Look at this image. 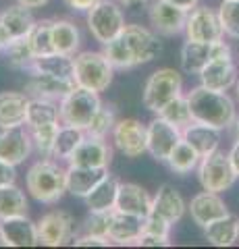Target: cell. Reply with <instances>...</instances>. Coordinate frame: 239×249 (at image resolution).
Instances as JSON below:
<instances>
[{
  "instance_id": "5b68a950",
  "label": "cell",
  "mask_w": 239,
  "mask_h": 249,
  "mask_svg": "<svg viewBox=\"0 0 239 249\" xmlns=\"http://www.w3.org/2000/svg\"><path fill=\"white\" fill-rule=\"evenodd\" d=\"M183 93V77L175 69H158L144 85V106L150 112L158 114L163 108Z\"/></svg>"
},
{
  "instance_id": "2e32d148",
  "label": "cell",
  "mask_w": 239,
  "mask_h": 249,
  "mask_svg": "<svg viewBox=\"0 0 239 249\" xmlns=\"http://www.w3.org/2000/svg\"><path fill=\"white\" fill-rule=\"evenodd\" d=\"M0 243L9 247H34L40 245L37 224L25 216H13L0 220Z\"/></svg>"
},
{
  "instance_id": "8d00e7d4",
  "label": "cell",
  "mask_w": 239,
  "mask_h": 249,
  "mask_svg": "<svg viewBox=\"0 0 239 249\" xmlns=\"http://www.w3.org/2000/svg\"><path fill=\"white\" fill-rule=\"evenodd\" d=\"M86 139V131L77 129V127H69V124H60L58 133H56V142H55V150H52V158H63L67 160L71 156L77 145Z\"/></svg>"
},
{
  "instance_id": "7a4b0ae2",
  "label": "cell",
  "mask_w": 239,
  "mask_h": 249,
  "mask_svg": "<svg viewBox=\"0 0 239 249\" xmlns=\"http://www.w3.org/2000/svg\"><path fill=\"white\" fill-rule=\"evenodd\" d=\"M25 187L40 204H56L67 193V168L50 158H42L29 166L25 175Z\"/></svg>"
},
{
  "instance_id": "b9f144b4",
  "label": "cell",
  "mask_w": 239,
  "mask_h": 249,
  "mask_svg": "<svg viewBox=\"0 0 239 249\" xmlns=\"http://www.w3.org/2000/svg\"><path fill=\"white\" fill-rule=\"evenodd\" d=\"M219 19L222 31L233 40H239V0H222L219 6Z\"/></svg>"
},
{
  "instance_id": "bcb514c9",
  "label": "cell",
  "mask_w": 239,
  "mask_h": 249,
  "mask_svg": "<svg viewBox=\"0 0 239 249\" xmlns=\"http://www.w3.org/2000/svg\"><path fill=\"white\" fill-rule=\"evenodd\" d=\"M15 181H17V170H15V166L4 160H0V187L13 185Z\"/></svg>"
},
{
  "instance_id": "f5cc1de1",
  "label": "cell",
  "mask_w": 239,
  "mask_h": 249,
  "mask_svg": "<svg viewBox=\"0 0 239 249\" xmlns=\"http://www.w3.org/2000/svg\"><path fill=\"white\" fill-rule=\"evenodd\" d=\"M17 2L23 4V6H27V9H40V6L48 4L50 0H17Z\"/></svg>"
},
{
  "instance_id": "f6af8a7d",
  "label": "cell",
  "mask_w": 239,
  "mask_h": 249,
  "mask_svg": "<svg viewBox=\"0 0 239 249\" xmlns=\"http://www.w3.org/2000/svg\"><path fill=\"white\" fill-rule=\"evenodd\" d=\"M112 241L109 237H96V235H79L75 237L73 245L77 247H109Z\"/></svg>"
},
{
  "instance_id": "6da1fadb",
  "label": "cell",
  "mask_w": 239,
  "mask_h": 249,
  "mask_svg": "<svg viewBox=\"0 0 239 249\" xmlns=\"http://www.w3.org/2000/svg\"><path fill=\"white\" fill-rule=\"evenodd\" d=\"M189 110L196 123L208 124L214 129H229L235 121V102L227 96V91H214L204 85H198L187 93Z\"/></svg>"
},
{
  "instance_id": "d6986e66",
  "label": "cell",
  "mask_w": 239,
  "mask_h": 249,
  "mask_svg": "<svg viewBox=\"0 0 239 249\" xmlns=\"http://www.w3.org/2000/svg\"><path fill=\"white\" fill-rule=\"evenodd\" d=\"M187 210L191 214V220H194L198 227H202V229L208 227L210 222L219 220V218L231 216L229 210H227V204L221 199L219 193L206 191V189L202 193H198V196L191 197Z\"/></svg>"
},
{
  "instance_id": "e0dca14e",
  "label": "cell",
  "mask_w": 239,
  "mask_h": 249,
  "mask_svg": "<svg viewBox=\"0 0 239 249\" xmlns=\"http://www.w3.org/2000/svg\"><path fill=\"white\" fill-rule=\"evenodd\" d=\"M75 88H77L75 79H65V77L44 75V73H29V79L25 83V93L29 98H44L60 102Z\"/></svg>"
},
{
  "instance_id": "9c48e42d",
  "label": "cell",
  "mask_w": 239,
  "mask_h": 249,
  "mask_svg": "<svg viewBox=\"0 0 239 249\" xmlns=\"http://www.w3.org/2000/svg\"><path fill=\"white\" fill-rule=\"evenodd\" d=\"M222 31L219 11L210 6H194L187 11V21H185V37L191 42H217L222 40Z\"/></svg>"
},
{
  "instance_id": "7bdbcfd3",
  "label": "cell",
  "mask_w": 239,
  "mask_h": 249,
  "mask_svg": "<svg viewBox=\"0 0 239 249\" xmlns=\"http://www.w3.org/2000/svg\"><path fill=\"white\" fill-rule=\"evenodd\" d=\"M109 227H110V212H90V216L81 224V235L109 237Z\"/></svg>"
},
{
  "instance_id": "7402d4cb",
  "label": "cell",
  "mask_w": 239,
  "mask_h": 249,
  "mask_svg": "<svg viewBox=\"0 0 239 249\" xmlns=\"http://www.w3.org/2000/svg\"><path fill=\"white\" fill-rule=\"evenodd\" d=\"M144 231V218L125 214L119 210L110 212V227H109V237L112 243L119 245H137Z\"/></svg>"
},
{
  "instance_id": "4316f807",
  "label": "cell",
  "mask_w": 239,
  "mask_h": 249,
  "mask_svg": "<svg viewBox=\"0 0 239 249\" xmlns=\"http://www.w3.org/2000/svg\"><path fill=\"white\" fill-rule=\"evenodd\" d=\"M183 139L204 158V156H208V154H212V152L219 150L221 131L194 121L191 124H187V127L183 129Z\"/></svg>"
},
{
  "instance_id": "6f0895ef",
  "label": "cell",
  "mask_w": 239,
  "mask_h": 249,
  "mask_svg": "<svg viewBox=\"0 0 239 249\" xmlns=\"http://www.w3.org/2000/svg\"><path fill=\"white\" fill-rule=\"evenodd\" d=\"M237 231H239V220H237Z\"/></svg>"
},
{
  "instance_id": "277c9868",
  "label": "cell",
  "mask_w": 239,
  "mask_h": 249,
  "mask_svg": "<svg viewBox=\"0 0 239 249\" xmlns=\"http://www.w3.org/2000/svg\"><path fill=\"white\" fill-rule=\"evenodd\" d=\"M100 106H102V102H100L96 91L77 85L75 89H71L58 102L60 124H69V127H77L86 131Z\"/></svg>"
},
{
  "instance_id": "9f6ffc18",
  "label": "cell",
  "mask_w": 239,
  "mask_h": 249,
  "mask_svg": "<svg viewBox=\"0 0 239 249\" xmlns=\"http://www.w3.org/2000/svg\"><path fill=\"white\" fill-rule=\"evenodd\" d=\"M235 93H237V100H239V77H237V83H235Z\"/></svg>"
},
{
  "instance_id": "e575fe53",
  "label": "cell",
  "mask_w": 239,
  "mask_h": 249,
  "mask_svg": "<svg viewBox=\"0 0 239 249\" xmlns=\"http://www.w3.org/2000/svg\"><path fill=\"white\" fill-rule=\"evenodd\" d=\"M2 52H4V58H6V62H9V67L17 69V71H27L29 65H32L34 58H36L27 36L11 40L9 46H6Z\"/></svg>"
},
{
  "instance_id": "d590c367",
  "label": "cell",
  "mask_w": 239,
  "mask_h": 249,
  "mask_svg": "<svg viewBox=\"0 0 239 249\" xmlns=\"http://www.w3.org/2000/svg\"><path fill=\"white\" fill-rule=\"evenodd\" d=\"M102 52H104V56L109 58V62L112 65L114 71H131V69H135L133 56H131V50H129L123 34H119L109 44H104Z\"/></svg>"
},
{
  "instance_id": "ba28073f",
  "label": "cell",
  "mask_w": 239,
  "mask_h": 249,
  "mask_svg": "<svg viewBox=\"0 0 239 249\" xmlns=\"http://www.w3.org/2000/svg\"><path fill=\"white\" fill-rule=\"evenodd\" d=\"M217 58H233L231 46L222 40L217 42H191L187 40L181 46V69L189 75H200V71L210 60Z\"/></svg>"
},
{
  "instance_id": "f35d334b",
  "label": "cell",
  "mask_w": 239,
  "mask_h": 249,
  "mask_svg": "<svg viewBox=\"0 0 239 249\" xmlns=\"http://www.w3.org/2000/svg\"><path fill=\"white\" fill-rule=\"evenodd\" d=\"M50 27H52V19H42L36 21L34 29L27 34L29 44L36 56H46V54H55L52 48V37H50Z\"/></svg>"
},
{
  "instance_id": "8fae6325",
  "label": "cell",
  "mask_w": 239,
  "mask_h": 249,
  "mask_svg": "<svg viewBox=\"0 0 239 249\" xmlns=\"http://www.w3.org/2000/svg\"><path fill=\"white\" fill-rule=\"evenodd\" d=\"M36 224L40 245L58 247L75 237V218L67 210H52V212L44 214Z\"/></svg>"
},
{
  "instance_id": "c3c4849f",
  "label": "cell",
  "mask_w": 239,
  "mask_h": 249,
  "mask_svg": "<svg viewBox=\"0 0 239 249\" xmlns=\"http://www.w3.org/2000/svg\"><path fill=\"white\" fill-rule=\"evenodd\" d=\"M137 245H142V247H166V245H171V241L158 239V237H140Z\"/></svg>"
},
{
  "instance_id": "cb8c5ba5",
  "label": "cell",
  "mask_w": 239,
  "mask_h": 249,
  "mask_svg": "<svg viewBox=\"0 0 239 249\" xmlns=\"http://www.w3.org/2000/svg\"><path fill=\"white\" fill-rule=\"evenodd\" d=\"M185 210H187V204H185L183 196L168 183L160 187L156 191V196L152 197V214L165 218L171 224L181 220Z\"/></svg>"
},
{
  "instance_id": "d4e9b609",
  "label": "cell",
  "mask_w": 239,
  "mask_h": 249,
  "mask_svg": "<svg viewBox=\"0 0 239 249\" xmlns=\"http://www.w3.org/2000/svg\"><path fill=\"white\" fill-rule=\"evenodd\" d=\"M109 168H90V166H69L67 168V191L75 197L86 199L94 187L109 177Z\"/></svg>"
},
{
  "instance_id": "d6a6232c",
  "label": "cell",
  "mask_w": 239,
  "mask_h": 249,
  "mask_svg": "<svg viewBox=\"0 0 239 249\" xmlns=\"http://www.w3.org/2000/svg\"><path fill=\"white\" fill-rule=\"evenodd\" d=\"M29 210L27 197L17 185H4L0 187V220L13 216H25Z\"/></svg>"
},
{
  "instance_id": "52a82bcc",
  "label": "cell",
  "mask_w": 239,
  "mask_h": 249,
  "mask_svg": "<svg viewBox=\"0 0 239 249\" xmlns=\"http://www.w3.org/2000/svg\"><path fill=\"white\" fill-rule=\"evenodd\" d=\"M198 178H200V185L206 191L221 193V191L231 189L233 183L237 181V175L229 160V154L217 150V152L204 156L198 164Z\"/></svg>"
},
{
  "instance_id": "5bb4252c",
  "label": "cell",
  "mask_w": 239,
  "mask_h": 249,
  "mask_svg": "<svg viewBox=\"0 0 239 249\" xmlns=\"http://www.w3.org/2000/svg\"><path fill=\"white\" fill-rule=\"evenodd\" d=\"M148 19L152 29L158 36L173 37L185 31V21H187V11L179 9L166 0H154L148 11Z\"/></svg>"
},
{
  "instance_id": "603a6c76",
  "label": "cell",
  "mask_w": 239,
  "mask_h": 249,
  "mask_svg": "<svg viewBox=\"0 0 239 249\" xmlns=\"http://www.w3.org/2000/svg\"><path fill=\"white\" fill-rule=\"evenodd\" d=\"M114 210L146 218L152 212V196L137 183H121Z\"/></svg>"
},
{
  "instance_id": "30bf717a",
  "label": "cell",
  "mask_w": 239,
  "mask_h": 249,
  "mask_svg": "<svg viewBox=\"0 0 239 249\" xmlns=\"http://www.w3.org/2000/svg\"><path fill=\"white\" fill-rule=\"evenodd\" d=\"M114 147L127 158H140L148 152V124L137 119H123L117 121L112 129Z\"/></svg>"
},
{
  "instance_id": "ee69618b",
  "label": "cell",
  "mask_w": 239,
  "mask_h": 249,
  "mask_svg": "<svg viewBox=\"0 0 239 249\" xmlns=\"http://www.w3.org/2000/svg\"><path fill=\"white\" fill-rule=\"evenodd\" d=\"M171 229L173 224L160 218L156 214H148L144 218V231H142V237H158V239H168L171 237Z\"/></svg>"
},
{
  "instance_id": "681fc988",
  "label": "cell",
  "mask_w": 239,
  "mask_h": 249,
  "mask_svg": "<svg viewBox=\"0 0 239 249\" xmlns=\"http://www.w3.org/2000/svg\"><path fill=\"white\" fill-rule=\"evenodd\" d=\"M229 160H231V164H233V170H235V175H237V178H239V142H235L233 147H231Z\"/></svg>"
},
{
  "instance_id": "11a10c76",
  "label": "cell",
  "mask_w": 239,
  "mask_h": 249,
  "mask_svg": "<svg viewBox=\"0 0 239 249\" xmlns=\"http://www.w3.org/2000/svg\"><path fill=\"white\" fill-rule=\"evenodd\" d=\"M231 135H233L235 142H239V116H235L233 124H231Z\"/></svg>"
},
{
  "instance_id": "484cf974",
  "label": "cell",
  "mask_w": 239,
  "mask_h": 249,
  "mask_svg": "<svg viewBox=\"0 0 239 249\" xmlns=\"http://www.w3.org/2000/svg\"><path fill=\"white\" fill-rule=\"evenodd\" d=\"M50 37H52V48L58 54L75 56V52L79 50V44H81L79 27L69 19H52Z\"/></svg>"
},
{
  "instance_id": "f907efd6",
  "label": "cell",
  "mask_w": 239,
  "mask_h": 249,
  "mask_svg": "<svg viewBox=\"0 0 239 249\" xmlns=\"http://www.w3.org/2000/svg\"><path fill=\"white\" fill-rule=\"evenodd\" d=\"M166 2H171V4H175V6H179V9H183V11H191L194 6H198L200 0H166Z\"/></svg>"
},
{
  "instance_id": "db71d44e",
  "label": "cell",
  "mask_w": 239,
  "mask_h": 249,
  "mask_svg": "<svg viewBox=\"0 0 239 249\" xmlns=\"http://www.w3.org/2000/svg\"><path fill=\"white\" fill-rule=\"evenodd\" d=\"M148 0H119V4L121 6H127V9H133V6H142L146 4Z\"/></svg>"
},
{
  "instance_id": "4dcf8cb0",
  "label": "cell",
  "mask_w": 239,
  "mask_h": 249,
  "mask_svg": "<svg viewBox=\"0 0 239 249\" xmlns=\"http://www.w3.org/2000/svg\"><path fill=\"white\" fill-rule=\"evenodd\" d=\"M0 21H2V25L9 29V34H11L13 40H15V37L27 36L29 31L34 29V25H36L32 9H27V6H23L19 2L0 13Z\"/></svg>"
},
{
  "instance_id": "4fadbf2b",
  "label": "cell",
  "mask_w": 239,
  "mask_h": 249,
  "mask_svg": "<svg viewBox=\"0 0 239 249\" xmlns=\"http://www.w3.org/2000/svg\"><path fill=\"white\" fill-rule=\"evenodd\" d=\"M123 37L131 50V56H133L135 67L146 65L158 56L163 52V44L158 40V34L156 31H150L148 27H142V25H125V29L121 31Z\"/></svg>"
},
{
  "instance_id": "9a60e30c",
  "label": "cell",
  "mask_w": 239,
  "mask_h": 249,
  "mask_svg": "<svg viewBox=\"0 0 239 249\" xmlns=\"http://www.w3.org/2000/svg\"><path fill=\"white\" fill-rule=\"evenodd\" d=\"M69 166H90V168H109L112 162V150L106 143V137L88 135L77 145V150L67 158Z\"/></svg>"
},
{
  "instance_id": "83f0119b",
  "label": "cell",
  "mask_w": 239,
  "mask_h": 249,
  "mask_svg": "<svg viewBox=\"0 0 239 249\" xmlns=\"http://www.w3.org/2000/svg\"><path fill=\"white\" fill-rule=\"evenodd\" d=\"M119 187H121V181L110 175L104 181H100L86 196V204L90 208V212H112L114 206H117Z\"/></svg>"
},
{
  "instance_id": "ac0fdd59",
  "label": "cell",
  "mask_w": 239,
  "mask_h": 249,
  "mask_svg": "<svg viewBox=\"0 0 239 249\" xmlns=\"http://www.w3.org/2000/svg\"><path fill=\"white\" fill-rule=\"evenodd\" d=\"M34 150V142L29 129H2L0 131V160L17 166L29 158Z\"/></svg>"
},
{
  "instance_id": "7dc6e473",
  "label": "cell",
  "mask_w": 239,
  "mask_h": 249,
  "mask_svg": "<svg viewBox=\"0 0 239 249\" xmlns=\"http://www.w3.org/2000/svg\"><path fill=\"white\" fill-rule=\"evenodd\" d=\"M63 2L69 6V9H73L77 13H88L92 6L100 2V0H63Z\"/></svg>"
},
{
  "instance_id": "f546056e",
  "label": "cell",
  "mask_w": 239,
  "mask_h": 249,
  "mask_svg": "<svg viewBox=\"0 0 239 249\" xmlns=\"http://www.w3.org/2000/svg\"><path fill=\"white\" fill-rule=\"evenodd\" d=\"M60 114H58V102L55 100H44V98H29L27 106V129H37L46 127V124H58Z\"/></svg>"
},
{
  "instance_id": "7c38bea8",
  "label": "cell",
  "mask_w": 239,
  "mask_h": 249,
  "mask_svg": "<svg viewBox=\"0 0 239 249\" xmlns=\"http://www.w3.org/2000/svg\"><path fill=\"white\" fill-rule=\"evenodd\" d=\"M183 139V131L175 127L163 116L156 114V119L148 123V154L156 162H166L173 154L175 145Z\"/></svg>"
},
{
  "instance_id": "816d5d0a",
  "label": "cell",
  "mask_w": 239,
  "mask_h": 249,
  "mask_svg": "<svg viewBox=\"0 0 239 249\" xmlns=\"http://www.w3.org/2000/svg\"><path fill=\"white\" fill-rule=\"evenodd\" d=\"M11 40H13V37H11V34H9V29H6V27L2 25V21H0V52H2L6 46H9Z\"/></svg>"
},
{
  "instance_id": "836d02e7",
  "label": "cell",
  "mask_w": 239,
  "mask_h": 249,
  "mask_svg": "<svg viewBox=\"0 0 239 249\" xmlns=\"http://www.w3.org/2000/svg\"><path fill=\"white\" fill-rule=\"evenodd\" d=\"M200 160H202V156H200L194 147L185 142V139H181V142L175 145L173 154L168 156L166 164L175 175H187V173H191V170L198 168Z\"/></svg>"
},
{
  "instance_id": "1f68e13d",
  "label": "cell",
  "mask_w": 239,
  "mask_h": 249,
  "mask_svg": "<svg viewBox=\"0 0 239 249\" xmlns=\"http://www.w3.org/2000/svg\"><path fill=\"white\" fill-rule=\"evenodd\" d=\"M206 241L214 247H229L235 241H239V231H237V220L235 218H219V220L210 222L208 227H204Z\"/></svg>"
},
{
  "instance_id": "ab89813d",
  "label": "cell",
  "mask_w": 239,
  "mask_h": 249,
  "mask_svg": "<svg viewBox=\"0 0 239 249\" xmlns=\"http://www.w3.org/2000/svg\"><path fill=\"white\" fill-rule=\"evenodd\" d=\"M114 124H117V112H114V106L102 104L98 108L96 116L92 119L90 127L86 129V133L94 135V137H109V133H112Z\"/></svg>"
},
{
  "instance_id": "f1b7e54d",
  "label": "cell",
  "mask_w": 239,
  "mask_h": 249,
  "mask_svg": "<svg viewBox=\"0 0 239 249\" xmlns=\"http://www.w3.org/2000/svg\"><path fill=\"white\" fill-rule=\"evenodd\" d=\"M27 73H44V75H55L73 79V56L67 54H46V56H36L34 62L29 65Z\"/></svg>"
},
{
  "instance_id": "44dd1931",
  "label": "cell",
  "mask_w": 239,
  "mask_h": 249,
  "mask_svg": "<svg viewBox=\"0 0 239 249\" xmlns=\"http://www.w3.org/2000/svg\"><path fill=\"white\" fill-rule=\"evenodd\" d=\"M29 96L21 91H0V129H17L27 123Z\"/></svg>"
},
{
  "instance_id": "3957f363",
  "label": "cell",
  "mask_w": 239,
  "mask_h": 249,
  "mask_svg": "<svg viewBox=\"0 0 239 249\" xmlns=\"http://www.w3.org/2000/svg\"><path fill=\"white\" fill-rule=\"evenodd\" d=\"M114 69L104 56V52L86 50L73 56V79L79 88L92 91H106L112 83Z\"/></svg>"
},
{
  "instance_id": "ffe728a7",
  "label": "cell",
  "mask_w": 239,
  "mask_h": 249,
  "mask_svg": "<svg viewBox=\"0 0 239 249\" xmlns=\"http://www.w3.org/2000/svg\"><path fill=\"white\" fill-rule=\"evenodd\" d=\"M200 85L214 91H227L237 83V65L233 58H217L210 60L200 71Z\"/></svg>"
},
{
  "instance_id": "60d3db41",
  "label": "cell",
  "mask_w": 239,
  "mask_h": 249,
  "mask_svg": "<svg viewBox=\"0 0 239 249\" xmlns=\"http://www.w3.org/2000/svg\"><path fill=\"white\" fill-rule=\"evenodd\" d=\"M58 124H46V127H37V129H29L34 142V150L44 156V158H52V150H55V142H56V133H58Z\"/></svg>"
},
{
  "instance_id": "74e56055",
  "label": "cell",
  "mask_w": 239,
  "mask_h": 249,
  "mask_svg": "<svg viewBox=\"0 0 239 249\" xmlns=\"http://www.w3.org/2000/svg\"><path fill=\"white\" fill-rule=\"evenodd\" d=\"M158 116H163L165 121H168L175 127H179L181 131L187 127V124L194 123V116H191V110H189V102H187V96H177L173 102H168L163 110L158 112Z\"/></svg>"
},
{
  "instance_id": "8992f818",
  "label": "cell",
  "mask_w": 239,
  "mask_h": 249,
  "mask_svg": "<svg viewBox=\"0 0 239 249\" xmlns=\"http://www.w3.org/2000/svg\"><path fill=\"white\" fill-rule=\"evenodd\" d=\"M125 13L114 0H100L88 11V27L94 40L100 44H109L125 29Z\"/></svg>"
}]
</instances>
